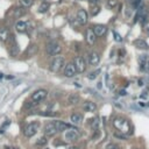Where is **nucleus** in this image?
<instances>
[{
  "label": "nucleus",
  "mask_w": 149,
  "mask_h": 149,
  "mask_svg": "<svg viewBox=\"0 0 149 149\" xmlns=\"http://www.w3.org/2000/svg\"><path fill=\"white\" fill-rule=\"evenodd\" d=\"M54 123H55V126H56V128H57L58 132H63V130H65V129H68V128L70 127L68 123H65V122H63V121H59V120L54 121Z\"/></svg>",
  "instance_id": "18"
},
{
  "label": "nucleus",
  "mask_w": 149,
  "mask_h": 149,
  "mask_svg": "<svg viewBox=\"0 0 149 149\" xmlns=\"http://www.w3.org/2000/svg\"><path fill=\"white\" fill-rule=\"evenodd\" d=\"M101 0H89V3L90 4H93V5H96V4H98V3H100Z\"/></svg>",
  "instance_id": "33"
},
{
  "label": "nucleus",
  "mask_w": 149,
  "mask_h": 149,
  "mask_svg": "<svg viewBox=\"0 0 149 149\" xmlns=\"http://www.w3.org/2000/svg\"><path fill=\"white\" fill-rule=\"evenodd\" d=\"M77 21L79 22V25H86L89 21V13L85 10H79L77 12Z\"/></svg>",
  "instance_id": "8"
},
{
  "label": "nucleus",
  "mask_w": 149,
  "mask_h": 149,
  "mask_svg": "<svg viewBox=\"0 0 149 149\" xmlns=\"http://www.w3.org/2000/svg\"><path fill=\"white\" fill-rule=\"evenodd\" d=\"M57 132H58V130H57V128H56V126H55L54 122H49V123H47L46 127H44V134H46L47 136H54Z\"/></svg>",
  "instance_id": "10"
},
{
  "label": "nucleus",
  "mask_w": 149,
  "mask_h": 149,
  "mask_svg": "<svg viewBox=\"0 0 149 149\" xmlns=\"http://www.w3.org/2000/svg\"><path fill=\"white\" fill-rule=\"evenodd\" d=\"M70 120H71L73 123H79V122H82L83 117H82L81 114H78V113H73V114L70 117Z\"/></svg>",
  "instance_id": "21"
},
{
  "label": "nucleus",
  "mask_w": 149,
  "mask_h": 149,
  "mask_svg": "<svg viewBox=\"0 0 149 149\" xmlns=\"http://www.w3.org/2000/svg\"><path fill=\"white\" fill-rule=\"evenodd\" d=\"M19 4L25 8H29L33 5V0H19Z\"/></svg>",
  "instance_id": "24"
},
{
  "label": "nucleus",
  "mask_w": 149,
  "mask_h": 149,
  "mask_svg": "<svg viewBox=\"0 0 149 149\" xmlns=\"http://www.w3.org/2000/svg\"><path fill=\"white\" fill-rule=\"evenodd\" d=\"M99 12H100V7H99L97 4L93 5V6H91V15H92V17H96Z\"/></svg>",
  "instance_id": "26"
},
{
  "label": "nucleus",
  "mask_w": 149,
  "mask_h": 149,
  "mask_svg": "<svg viewBox=\"0 0 149 149\" xmlns=\"http://www.w3.org/2000/svg\"><path fill=\"white\" fill-rule=\"evenodd\" d=\"M37 50H39V48H37L36 44H30V46L28 47L27 51H26V55H27V56H33V55H35V54L37 52Z\"/></svg>",
  "instance_id": "20"
},
{
  "label": "nucleus",
  "mask_w": 149,
  "mask_h": 149,
  "mask_svg": "<svg viewBox=\"0 0 149 149\" xmlns=\"http://www.w3.org/2000/svg\"><path fill=\"white\" fill-rule=\"evenodd\" d=\"M96 40H97V35L93 32V29L92 28H88L86 29V42L90 46H93L96 43Z\"/></svg>",
  "instance_id": "11"
},
{
  "label": "nucleus",
  "mask_w": 149,
  "mask_h": 149,
  "mask_svg": "<svg viewBox=\"0 0 149 149\" xmlns=\"http://www.w3.org/2000/svg\"><path fill=\"white\" fill-rule=\"evenodd\" d=\"M83 108H84V111L91 113V112H95V111L97 110V105H96L93 101H86V103L84 104Z\"/></svg>",
  "instance_id": "17"
},
{
  "label": "nucleus",
  "mask_w": 149,
  "mask_h": 149,
  "mask_svg": "<svg viewBox=\"0 0 149 149\" xmlns=\"http://www.w3.org/2000/svg\"><path fill=\"white\" fill-rule=\"evenodd\" d=\"M146 21H147V15L146 14H141L140 15V22L141 23H144Z\"/></svg>",
  "instance_id": "32"
},
{
  "label": "nucleus",
  "mask_w": 149,
  "mask_h": 149,
  "mask_svg": "<svg viewBox=\"0 0 149 149\" xmlns=\"http://www.w3.org/2000/svg\"><path fill=\"white\" fill-rule=\"evenodd\" d=\"M93 32L96 33L97 36H104L107 32V27L104 26V25H96L95 27H92Z\"/></svg>",
  "instance_id": "13"
},
{
  "label": "nucleus",
  "mask_w": 149,
  "mask_h": 149,
  "mask_svg": "<svg viewBox=\"0 0 149 149\" xmlns=\"http://www.w3.org/2000/svg\"><path fill=\"white\" fill-rule=\"evenodd\" d=\"M117 5H118V0H107V3H106V6H107L110 10L115 8Z\"/></svg>",
  "instance_id": "25"
},
{
  "label": "nucleus",
  "mask_w": 149,
  "mask_h": 149,
  "mask_svg": "<svg viewBox=\"0 0 149 149\" xmlns=\"http://www.w3.org/2000/svg\"><path fill=\"white\" fill-rule=\"evenodd\" d=\"M68 149H81L79 147H77V146H71V147H69Z\"/></svg>",
  "instance_id": "35"
},
{
  "label": "nucleus",
  "mask_w": 149,
  "mask_h": 149,
  "mask_svg": "<svg viewBox=\"0 0 149 149\" xmlns=\"http://www.w3.org/2000/svg\"><path fill=\"white\" fill-rule=\"evenodd\" d=\"M11 36L10 29L6 27H0V41L1 42H7Z\"/></svg>",
  "instance_id": "12"
},
{
  "label": "nucleus",
  "mask_w": 149,
  "mask_h": 149,
  "mask_svg": "<svg viewBox=\"0 0 149 149\" xmlns=\"http://www.w3.org/2000/svg\"><path fill=\"white\" fill-rule=\"evenodd\" d=\"M81 136L79 132L77 129H70L65 133V140L66 141H76Z\"/></svg>",
  "instance_id": "9"
},
{
  "label": "nucleus",
  "mask_w": 149,
  "mask_h": 149,
  "mask_svg": "<svg viewBox=\"0 0 149 149\" xmlns=\"http://www.w3.org/2000/svg\"><path fill=\"white\" fill-rule=\"evenodd\" d=\"M73 64L77 69V72L82 73V72H84L86 70V62L82 56H77L76 58H74V63Z\"/></svg>",
  "instance_id": "5"
},
{
  "label": "nucleus",
  "mask_w": 149,
  "mask_h": 149,
  "mask_svg": "<svg viewBox=\"0 0 149 149\" xmlns=\"http://www.w3.org/2000/svg\"><path fill=\"white\" fill-rule=\"evenodd\" d=\"M64 64H65L64 57L56 55V56L52 58L51 63H50V70H51L52 72H58V71L64 66Z\"/></svg>",
  "instance_id": "2"
},
{
  "label": "nucleus",
  "mask_w": 149,
  "mask_h": 149,
  "mask_svg": "<svg viewBox=\"0 0 149 149\" xmlns=\"http://www.w3.org/2000/svg\"><path fill=\"white\" fill-rule=\"evenodd\" d=\"M105 149H120V148H119V146L115 144V143H108V144L105 147Z\"/></svg>",
  "instance_id": "29"
},
{
  "label": "nucleus",
  "mask_w": 149,
  "mask_h": 149,
  "mask_svg": "<svg viewBox=\"0 0 149 149\" xmlns=\"http://www.w3.org/2000/svg\"><path fill=\"white\" fill-rule=\"evenodd\" d=\"M15 29H17V32H19V33H25V32L27 30V22H25V21H22V20L18 21V22L15 23Z\"/></svg>",
  "instance_id": "16"
},
{
  "label": "nucleus",
  "mask_w": 149,
  "mask_h": 149,
  "mask_svg": "<svg viewBox=\"0 0 149 149\" xmlns=\"http://www.w3.org/2000/svg\"><path fill=\"white\" fill-rule=\"evenodd\" d=\"M100 72V70H96L95 72H91L90 74H89V79H95V78H97V76H98V73Z\"/></svg>",
  "instance_id": "28"
},
{
  "label": "nucleus",
  "mask_w": 149,
  "mask_h": 149,
  "mask_svg": "<svg viewBox=\"0 0 149 149\" xmlns=\"http://www.w3.org/2000/svg\"><path fill=\"white\" fill-rule=\"evenodd\" d=\"M47 95H48V92H47L46 90L40 89V90H37V91H35V92L33 93L32 100H33L34 103H40V101H42L43 99H46Z\"/></svg>",
  "instance_id": "6"
},
{
  "label": "nucleus",
  "mask_w": 149,
  "mask_h": 149,
  "mask_svg": "<svg viewBox=\"0 0 149 149\" xmlns=\"http://www.w3.org/2000/svg\"><path fill=\"white\" fill-rule=\"evenodd\" d=\"M68 100H69L70 104H77V103L79 101V96H78V93H70Z\"/></svg>",
  "instance_id": "22"
},
{
  "label": "nucleus",
  "mask_w": 149,
  "mask_h": 149,
  "mask_svg": "<svg viewBox=\"0 0 149 149\" xmlns=\"http://www.w3.org/2000/svg\"><path fill=\"white\" fill-rule=\"evenodd\" d=\"M130 1H132V0H130Z\"/></svg>",
  "instance_id": "36"
},
{
  "label": "nucleus",
  "mask_w": 149,
  "mask_h": 149,
  "mask_svg": "<svg viewBox=\"0 0 149 149\" xmlns=\"http://www.w3.org/2000/svg\"><path fill=\"white\" fill-rule=\"evenodd\" d=\"M49 7H50L49 3H47V1H43V3L40 5V7H39V12H40V13H46V12L49 10Z\"/></svg>",
  "instance_id": "23"
},
{
  "label": "nucleus",
  "mask_w": 149,
  "mask_h": 149,
  "mask_svg": "<svg viewBox=\"0 0 149 149\" xmlns=\"http://www.w3.org/2000/svg\"><path fill=\"white\" fill-rule=\"evenodd\" d=\"M46 50H47V54L50 55V56H56L58 54H61L62 51V47L59 46V43L52 41V42H49L46 47Z\"/></svg>",
  "instance_id": "3"
},
{
  "label": "nucleus",
  "mask_w": 149,
  "mask_h": 149,
  "mask_svg": "<svg viewBox=\"0 0 149 149\" xmlns=\"http://www.w3.org/2000/svg\"><path fill=\"white\" fill-rule=\"evenodd\" d=\"M92 122H91V126H92V128H95V129H97L98 128V125H99V121H98V119L96 118V119H93V120H91Z\"/></svg>",
  "instance_id": "30"
},
{
  "label": "nucleus",
  "mask_w": 149,
  "mask_h": 149,
  "mask_svg": "<svg viewBox=\"0 0 149 149\" xmlns=\"http://www.w3.org/2000/svg\"><path fill=\"white\" fill-rule=\"evenodd\" d=\"M105 77H106V83H107V86H108V88H111V84H110V76H108V74H106Z\"/></svg>",
  "instance_id": "34"
},
{
  "label": "nucleus",
  "mask_w": 149,
  "mask_h": 149,
  "mask_svg": "<svg viewBox=\"0 0 149 149\" xmlns=\"http://www.w3.org/2000/svg\"><path fill=\"white\" fill-rule=\"evenodd\" d=\"M113 34H114V36H115V41H118V42H121V41H122V37H121L120 34H118L117 32H114Z\"/></svg>",
  "instance_id": "31"
},
{
  "label": "nucleus",
  "mask_w": 149,
  "mask_h": 149,
  "mask_svg": "<svg viewBox=\"0 0 149 149\" xmlns=\"http://www.w3.org/2000/svg\"><path fill=\"white\" fill-rule=\"evenodd\" d=\"M133 44H134V47H136L137 49H142V50H147V49H149L148 43H147L144 40H142V39H136V40H134Z\"/></svg>",
  "instance_id": "15"
},
{
  "label": "nucleus",
  "mask_w": 149,
  "mask_h": 149,
  "mask_svg": "<svg viewBox=\"0 0 149 149\" xmlns=\"http://www.w3.org/2000/svg\"><path fill=\"white\" fill-rule=\"evenodd\" d=\"M99 62H100V56H99L98 52L92 51V52L89 54V63H90V65H97Z\"/></svg>",
  "instance_id": "14"
},
{
  "label": "nucleus",
  "mask_w": 149,
  "mask_h": 149,
  "mask_svg": "<svg viewBox=\"0 0 149 149\" xmlns=\"http://www.w3.org/2000/svg\"><path fill=\"white\" fill-rule=\"evenodd\" d=\"M47 143H48L47 137H40V139L36 141V144H37V146H46Z\"/></svg>",
  "instance_id": "27"
},
{
  "label": "nucleus",
  "mask_w": 149,
  "mask_h": 149,
  "mask_svg": "<svg viewBox=\"0 0 149 149\" xmlns=\"http://www.w3.org/2000/svg\"><path fill=\"white\" fill-rule=\"evenodd\" d=\"M76 72H77V69H76V66H74L73 63H68L65 65V69H64V76L65 77L71 78L76 74Z\"/></svg>",
  "instance_id": "7"
},
{
  "label": "nucleus",
  "mask_w": 149,
  "mask_h": 149,
  "mask_svg": "<svg viewBox=\"0 0 149 149\" xmlns=\"http://www.w3.org/2000/svg\"><path fill=\"white\" fill-rule=\"evenodd\" d=\"M113 125L122 134H132V127H130L129 122L126 119H123V118H117V119H114Z\"/></svg>",
  "instance_id": "1"
},
{
  "label": "nucleus",
  "mask_w": 149,
  "mask_h": 149,
  "mask_svg": "<svg viewBox=\"0 0 149 149\" xmlns=\"http://www.w3.org/2000/svg\"><path fill=\"white\" fill-rule=\"evenodd\" d=\"M37 130H39V123H37V122H32V123H29V125L25 128L23 134H25V136H27V137H32V136H34V135L37 133Z\"/></svg>",
  "instance_id": "4"
},
{
  "label": "nucleus",
  "mask_w": 149,
  "mask_h": 149,
  "mask_svg": "<svg viewBox=\"0 0 149 149\" xmlns=\"http://www.w3.org/2000/svg\"><path fill=\"white\" fill-rule=\"evenodd\" d=\"M26 14V8L20 6V7H17L14 8V18H21Z\"/></svg>",
  "instance_id": "19"
}]
</instances>
